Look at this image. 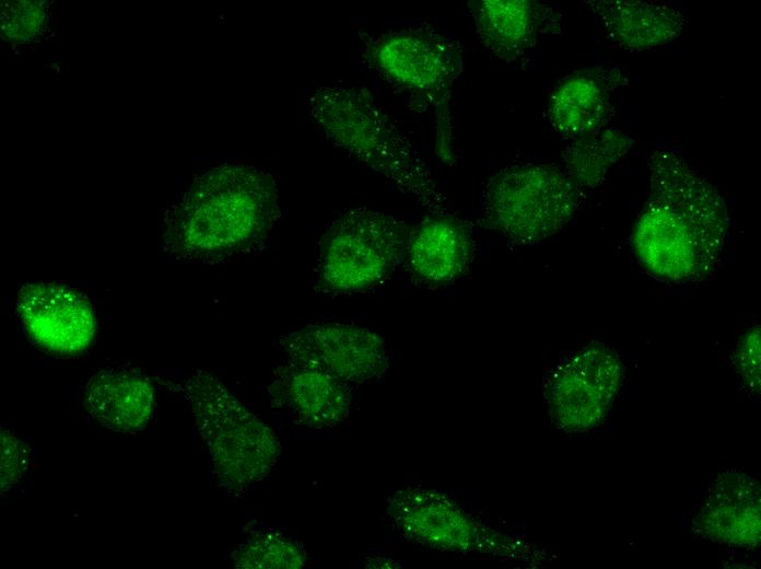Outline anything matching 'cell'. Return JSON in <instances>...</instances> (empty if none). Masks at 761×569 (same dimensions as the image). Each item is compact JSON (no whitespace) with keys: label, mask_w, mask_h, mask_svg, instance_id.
Segmentation results:
<instances>
[{"label":"cell","mask_w":761,"mask_h":569,"mask_svg":"<svg viewBox=\"0 0 761 569\" xmlns=\"http://www.w3.org/2000/svg\"><path fill=\"white\" fill-rule=\"evenodd\" d=\"M581 188L551 164L506 166L489 178L481 224L522 245L543 242L566 225L581 202Z\"/></svg>","instance_id":"obj_7"},{"label":"cell","mask_w":761,"mask_h":569,"mask_svg":"<svg viewBox=\"0 0 761 569\" xmlns=\"http://www.w3.org/2000/svg\"><path fill=\"white\" fill-rule=\"evenodd\" d=\"M729 222L718 189L679 151L659 146L652 152L646 199L631 235L652 276L672 282L707 276L728 246Z\"/></svg>","instance_id":"obj_1"},{"label":"cell","mask_w":761,"mask_h":569,"mask_svg":"<svg viewBox=\"0 0 761 569\" xmlns=\"http://www.w3.org/2000/svg\"><path fill=\"white\" fill-rule=\"evenodd\" d=\"M151 381L126 369L99 371L87 383L84 406L101 425L116 432L142 429L153 409Z\"/></svg>","instance_id":"obj_15"},{"label":"cell","mask_w":761,"mask_h":569,"mask_svg":"<svg viewBox=\"0 0 761 569\" xmlns=\"http://www.w3.org/2000/svg\"><path fill=\"white\" fill-rule=\"evenodd\" d=\"M473 253L467 222L448 213H435L411 230L405 263L424 284H445L460 276Z\"/></svg>","instance_id":"obj_13"},{"label":"cell","mask_w":761,"mask_h":569,"mask_svg":"<svg viewBox=\"0 0 761 569\" xmlns=\"http://www.w3.org/2000/svg\"><path fill=\"white\" fill-rule=\"evenodd\" d=\"M389 513L408 538L432 547L465 550L476 538L472 520L446 495L430 488L398 491Z\"/></svg>","instance_id":"obj_12"},{"label":"cell","mask_w":761,"mask_h":569,"mask_svg":"<svg viewBox=\"0 0 761 569\" xmlns=\"http://www.w3.org/2000/svg\"><path fill=\"white\" fill-rule=\"evenodd\" d=\"M270 392L314 428L342 422L352 402L350 384L309 360L292 357L278 368Z\"/></svg>","instance_id":"obj_11"},{"label":"cell","mask_w":761,"mask_h":569,"mask_svg":"<svg viewBox=\"0 0 761 569\" xmlns=\"http://www.w3.org/2000/svg\"><path fill=\"white\" fill-rule=\"evenodd\" d=\"M16 310L32 338L56 353L81 352L95 336L93 307L82 294L63 286H24L19 293Z\"/></svg>","instance_id":"obj_9"},{"label":"cell","mask_w":761,"mask_h":569,"mask_svg":"<svg viewBox=\"0 0 761 569\" xmlns=\"http://www.w3.org/2000/svg\"><path fill=\"white\" fill-rule=\"evenodd\" d=\"M1 488L7 490L26 471L28 452L24 444L8 431H1Z\"/></svg>","instance_id":"obj_21"},{"label":"cell","mask_w":761,"mask_h":569,"mask_svg":"<svg viewBox=\"0 0 761 569\" xmlns=\"http://www.w3.org/2000/svg\"><path fill=\"white\" fill-rule=\"evenodd\" d=\"M608 359L597 349H584L562 364L552 375L548 399L554 415L564 425H577L605 396L608 379Z\"/></svg>","instance_id":"obj_16"},{"label":"cell","mask_w":761,"mask_h":569,"mask_svg":"<svg viewBox=\"0 0 761 569\" xmlns=\"http://www.w3.org/2000/svg\"><path fill=\"white\" fill-rule=\"evenodd\" d=\"M46 15V5L39 1L3 2L2 35L12 43L28 40L43 30Z\"/></svg>","instance_id":"obj_20"},{"label":"cell","mask_w":761,"mask_h":569,"mask_svg":"<svg viewBox=\"0 0 761 569\" xmlns=\"http://www.w3.org/2000/svg\"><path fill=\"white\" fill-rule=\"evenodd\" d=\"M609 102L608 85L602 76L575 74L552 92L547 119L561 137L578 140L601 130Z\"/></svg>","instance_id":"obj_17"},{"label":"cell","mask_w":761,"mask_h":569,"mask_svg":"<svg viewBox=\"0 0 761 569\" xmlns=\"http://www.w3.org/2000/svg\"><path fill=\"white\" fill-rule=\"evenodd\" d=\"M363 58L384 80L431 113L435 153L455 164L452 93L463 71L458 42L431 27L394 30L364 39Z\"/></svg>","instance_id":"obj_4"},{"label":"cell","mask_w":761,"mask_h":569,"mask_svg":"<svg viewBox=\"0 0 761 569\" xmlns=\"http://www.w3.org/2000/svg\"><path fill=\"white\" fill-rule=\"evenodd\" d=\"M607 38L625 50L657 47L678 38L688 24L686 13L671 4L654 1H587Z\"/></svg>","instance_id":"obj_14"},{"label":"cell","mask_w":761,"mask_h":569,"mask_svg":"<svg viewBox=\"0 0 761 569\" xmlns=\"http://www.w3.org/2000/svg\"><path fill=\"white\" fill-rule=\"evenodd\" d=\"M179 392L224 487L242 490L272 469L281 453L278 438L223 383L198 371L179 385Z\"/></svg>","instance_id":"obj_5"},{"label":"cell","mask_w":761,"mask_h":569,"mask_svg":"<svg viewBox=\"0 0 761 569\" xmlns=\"http://www.w3.org/2000/svg\"><path fill=\"white\" fill-rule=\"evenodd\" d=\"M468 5L481 43L507 62L531 50L543 36L560 33L563 26L560 12L535 1L479 0Z\"/></svg>","instance_id":"obj_10"},{"label":"cell","mask_w":761,"mask_h":569,"mask_svg":"<svg viewBox=\"0 0 761 569\" xmlns=\"http://www.w3.org/2000/svg\"><path fill=\"white\" fill-rule=\"evenodd\" d=\"M307 103L311 117L333 146L433 213L448 211L428 165L367 91L323 85L311 93Z\"/></svg>","instance_id":"obj_3"},{"label":"cell","mask_w":761,"mask_h":569,"mask_svg":"<svg viewBox=\"0 0 761 569\" xmlns=\"http://www.w3.org/2000/svg\"><path fill=\"white\" fill-rule=\"evenodd\" d=\"M411 230L391 214L356 208L335 219L314 254V289L348 294L384 282L405 262Z\"/></svg>","instance_id":"obj_6"},{"label":"cell","mask_w":761,"mask_h":569,"mask_svg":"<svg viewBox=\"0 0 761 569\" xmlns=\"http://www.w3.org/2000/svg\"><path fill=\"white\" fill-rule=\"evenodd\" d=\"M280 217L274 176L259 166L226 163L194 179L167 214L168 248L214 262L264 243Z\"/></svg>","instance_id":"obj_2"},{"label":"cell","mask_w":761,"mask_h":569,"mask_svg":"<svg viewBox=\"0 0 761 569\" xmlns=\"http://www.w3.org/2000/svg\"><path fill=\"white\" fill-rule=\"evenodd\" d=\"M237 568L295 569L305 565V553L297 543L277 533L249 538L234 555Z\"/></svg>","instance_id":"obj_19"},{"label":"cell","mask_w":761,"mask_h":569,"mask_svg":"<svg viewBox=\"0 0 761 569\" xmlns=\"http://www.w3.org/2000/svg\"><path fill=\"white\" fill-rule=\"evenodd\" d=\"M633 139L620 130L601 129L572 141L563 151L565 173L578 188H595L630 150Z\"/></svg>","instance_id":"obj_18"},{"label":"cell","mask_w":761,"mask_h":569,"mask_svg":"<svg viewBox=\"0 0 761 569\" xmlns=\"http://www.w3.org/2000/svg\"><path fill=\"white\" fill-rule=\"evenodd\" d=\"M281 344L288 357L309 360L348 384L377 379L388 368L384 340L361 326L312 324L291 333Z\"/></svg>","instance_id":"obj_8"}]
</instances>
